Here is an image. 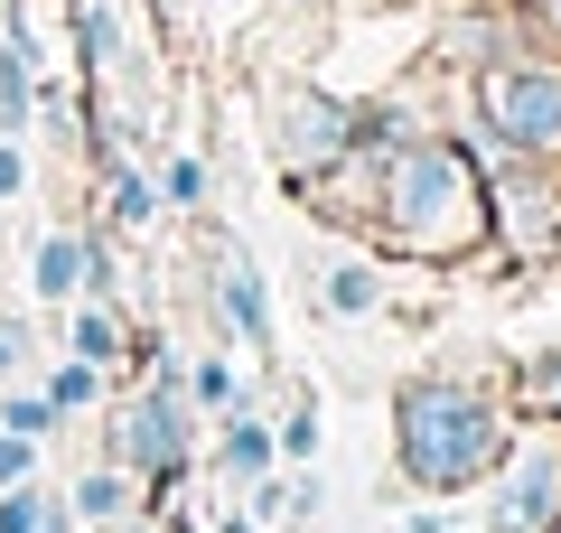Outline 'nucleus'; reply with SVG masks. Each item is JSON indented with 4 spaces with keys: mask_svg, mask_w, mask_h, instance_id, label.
<instances>
[{
    "mask_svg": "<svg viewBox=\"0 0 561 533\" xmlns=\"http://www.w3.org/2000/svg\"><path fill=\"white\" fill-rule=\"evenodd\" d=\"M383 243H402V253H468V243L486 235V188L478 169H468L449 140H402L393 159H383V206H375Z\"/></svg>",
    "mask_w": 561,
    "mask_h": 533,
    "instance_id": "1",
    "label": "nucleus"
},
{
    "mask_svg": "<svg viewBox=\"0 0 561 533\" xmlns=\"http://www.w3.org/2000/svg\"><path fill=\"white\" fill-rule=\"evenodd\" d=\"M393 440H402V468H412V487L449 496V487H468V477L496 468L505 421H496V402L468 394V384H412V394L393 402Z\"/></svg>",
    "mask_w": 561,
    "mask_h": 533,
    "instance_id": "2",
    "label": "nucleus"
},
{
    "mask_svg": "<svg viewBox=\"0 0 561 533\" xmlns=\"http://www.w3.org/2000/svg\"><path fill=\"white\" fill-rule=\"evenodd\" d=\"M113 458L131 477H150V487H179V468H187V375L169 355H150V394L113 412Z\"/></svg>",
    "mask_w": 561,
    "mask_h": 533,
    "instance_id": "3",
    "label": "nucleus"
},
{
    "mask_svg": "<svg viewBox=\"0 0 561 533\" xmlns=\"http://www.w3.org/2000/svg\"><path fill=\"white\" fill-rule=\"evenodd\" d=\"M505 487H496V533H552L561 524V421H534L505 440Z\"/></svg>",
    "mask_w": 561,
    "mask_h": 533,
    "instance_id": "4",
    "label": "nucleus"
},
{
    "mask_svg": "<svg viewBox=\"0 0 561 533\" xmlns=\"http://www.w3.org/2000/svg\"><path fill=\"white\" fill-rule=\"evenodd\" d=\"M478 103L505 150H561V66H486Z\"/></svg>",
    "mask_w": 561,
    "mask_h": 533,
    "instance_id": "5",
    "label": "nucleus"
},
{
    "mask_svg": "<svg viewBox=\"0 0 561 533\" xmlns=\"http://www.w3.org/2000/svg\"><path fill=\"white\" fill-rule=\"evenodd\" d=\"M280 169L290 178H328L346 150H356V113H337L328 94H280Z\"/></svg>",
    "mask_w": 561,
    "mask_h": 533,
    "instance_id": "6",
    "label": "nucleus"
},
{
    "mask_svg": "<svg viewBox=\"0 0 561 533\" xmlns=\"http://www.w3.org/2000/svg\"><path fill=\"white\" fill-rule=\"evenodd\" d=\"M216 309L234 318V337H243V347H272V299H262V272L234 253V243L216 253Z\"/></svg>",
    "mask_w": 561,
    "mask_h": 533,
    "instance_id": "7",
    "label": "nucleus"
},
{
    "mask_svg": "<svg viewBox=\"0 0 561 533\" xmlns=\"http://www.w3.org/2000/svg\"><path fill=\"white\" fill-rule=\"evenodd\" d=\"M0 533H76V506L47 496L38 477H20V487H0Z\"/></svg>",
    "mask_w": 561,
    "mask_h": 533,
    "instance_id": "8",
    "label": "nucleus"
},
{
    "mask_svg": "<svg viewBox=\"0 0 561 533\" xmlns=\"http://www.w3.org/2000/svg\"><path fill=\"white\" fill-rule=\"evenodd\" d=\"M28 291H38V299H76L84 291V235H38V253H28Z\"/></svg>",
    "mask_w": 561,
    "mask_h": 533,
    "instance_id": "9",
    "label": "nucleus"
},
{
    "mask_svg": "<svg viewBox=\"0 0 561 533\" xmlns=\"http://www.w3.org/2000/svg\"><path fill=\"white\" fill-rule=\"evenodd\" d=\"M66 355H84V365H113V355H131V347H122L113 299H84V309H76V328H66Z\"/></svg>",
    "mask_w": 561,
    "mask_h": 533,
    "instance_id": "10",
    "label": "nucleus"
},
{
    "mask_svg": "<svg viewBox=\"0 0 561 533\" xmlns=\"http://www.w3.org/2000/svg\"><path fill=\"white\" fill-rule=\"evenodd\" d=\"M76 524H122V506H131V487H122V468H94V477H76Z\"/></svg>",
    "mask_w": 561,
    "mask_h": 533,
    "instance_id": "11",
    "label": "nucleus"
},
{
    "mask_svg": "<svg viewBox=\"0 0 561 533\" xmlns=\"http://www.w3.org/2000/svg\"><path fill=\"white\" fill-rule=\"evenodd\" d=\"M225 477H272V431L262 421H225Z\"/></svg>",
    "mask_w": 561,
    "mask_h": 533,
    "instance_id": "12",
    "label": "nucleus"
},
{
    "mask_svg": "<svg viewBox=\"0 0 561 533\" xmlns=\"http://www.w3.org/2000/svg\"><path fill=\"white\" fill-rule=\"evenodd\" d=\"M57 402L47 394H0V431H20V440H57Z\"/></svg>",
    "mask_w": 561,
    "mask_h": 533,
    "instance_id": "13",
    "label": "nucleus"
},
{
    "mask_svg": "<svg viewBox=\"0 0 561 533\" xmlns=\"http://www.w3.org/2000/svg\"><path fill=\"white\" fill-rule=\"evenodd\" d=\"M103 206H113L122 225H150V216H160V188H150L140 169H113V188H103Z\"/></svg>",
    "mask_w": 561,
    "mask_h": 533,
    "instance_id": "14",
    "label": "nucleus"
},
{
    "mask_svg": "<svg viewBox=\"0 0 561 533\" xmlns=\"http://www.w3.org/2000/svg\"><path fill=\"white\" fill-rule=\"evenodd\" d=\"M383 299V281L365 272V262H337V272H328V309H346V318H365Z\"/></svg>",
    "mask_w": 561,
    "mask_h": 533,
    "instance_id": "15",
    "label": "nucleus"
},
{
    "mask_svg": "<svg viewBox=\"0 0 561 533\" xmlns=\"http://www.w3.org/2000/svg\"><path fill=\"white\" fill-rule=\"evenodd\" d=\"M94 375H103V365H84V355H66L57 375H47V402H57V412H84V402H94Z\"/></svg>",
    "mask_w": 561,
    "mask_h": 533,
    "instance_id": "16",
    "label": "nucleus"
},
{
    "mask_svg": "<svg viewBox=\"0 0 561 533\" xmlns=\"http://www.w3.org/2000/svg\"><path fill=\"white\" fill-rule=\"evenodd\" d=\"M272 450H290V458L319 450V402H290V412H280V440H272Z\"/></svg>",
    "mask_w": 561,
    "mask_h": 533,
    "instance_id": "17",
    "label": "nucleus"
},
{
    "mask_svg": "<svg viewBox=\"0 0 561 533\" xmlns=\"http://www.w3.org/2000/svg\"><path fill=\"white\" fill-rule=\"evenodd\" d=\"M187 402H206V412H225V402H234V365H216V355H206L197 375H187Z\"/></svg>",
    "mask_w": 561,
    "mask_h": 533,
    "instance_id": "18",
    "label": "nucleus"
},
{
    "mask_svg": "<svg viewBox=\"0 0 561 533\" xmlns=\"http://www.w3.org/2000/svg\"><path fill=\"white\" fill-rule=\"evenodd\" d=\"M160 206H206V169H197V159H169V178H160Z\"/></svg>",
    "mask_w": 561,
    "mask_h": 533,
    "instance_id": "19",
    "label": "nucleus"
},
{
    "mask_svg": "<svg viewBox=\"0 0 561 533\" xmlns=\"http://www.w3.org/2000/svg\"><path fill=\"white\" fill-rule=\"evenodd\" d=\"M20 477H38V440L0 431V487H20Z\"/></svg>",
    "mask_w": 561,
    "mask_h": 533,
    "instance_id": "20",
    "label": "nucleus"
},
{
    "mask_svg": "<svg viewBox=\"0 0 561 533\" xmlns=\"http://www.w3.org/2000/svg\"><path fill=\"white\" fill-rule=\"evenodd\" d=\"M28 188V150H20V132H0V206Z\"/></svg>",
    "mask_w": 561,
    "mask_h": 533,
    "instance_id": "21",
    "label": "nucleus"
},
{
    "mask_svg": "<svg viewBox=\"0 0 561 533\" xmlns=\"http://www.w3.org/2000/svg\"><path fill=\"white\" fill-rule=\"evenodd\" d=\"M20 365H28V328H20V318H0V384L20 375Z\"/></svg>",
    "mask_w": 561,
    "mask_h": 533,
    "instance_id": "22",
    "label": "nucleus"
},
{
    "mask_svg": "<svg viewBox=\"0 0 561 533\" xmlns=\"http://www.w3.org/2000/svg\"><path fill=\"white\" fill-rule=\"evenodd\" d=\"M402 533H440V514H412V524H402Z\"/></svg>",
    "mask_w": 561,
    "mask_h": 533,
    "instance_id": "23",
    "label": "nucleus"
},
{
    "mask_svg": "<svg viewBox=\"0 0 561 533\" xmlns=\"http://www.w3.org/2000/svg\"><path fill=\"white\" fill-rule=\"evenodd\" d=\"M534 10H542V29H561V0H534Z\"/></svg>",
    "mask_w": 561,
    "mask_h": 533,
    "instance_id": "24",
    "label": "nucleus"
},
{
    "mask_svg": "<svg viewBox=\"0 0 561 533\" xmlns=\"http://www.w3.org/2000/svg\"><path fill=\"white\" fill-rule=\"evenodd\" d=\"M216 533H253V524H243V514H225V524H216Z\"/></svg>",
    "mask_w": 561,
    "mask_h": 533,
    "instance_id": "25",
    "label": "nucleus"
},
{
    "mask_svg": "<svg viewBox=\"0 0 561 533\" xmlns=\"http://www.w3.org/2000/svg\"><path fill=\"white\" fill-rule=\"evenodd\" d=\"M122 533H150V524H122Z\"/></svg>",
    "mask_w": 561,
    "mask_h": 533,
    "instance_id": "26",
    "label": "nucleus"
},
{
    "mask_svg": "<svg viewBox=\"0 0 561 533\" xmlns=\"http://www.w3.org/2000/svg\"><path fill=\"white\" fill-rule=\"evenodd\" d=\"M169 10H187V0H169Z\"/></svg>",
    "mask_w": 561,
    "mask_h": 533,
    "instance_id": "27",
    "label": "nucleus"
},
{
    "mask_svg": "<svg viewBox=\"0 0 561 533\" xmlns=\"http://www.w3.org/2000/svg\"><path fill=\"white\" fill-rule=\"evenodd\" d=\"M552 533H561V524H552Z\"/></svg>",
    "mask_w": 561,
    "mask_h": 533,
    "instance_id": "28",
    "label": "nucleus"
}]
</instances>
